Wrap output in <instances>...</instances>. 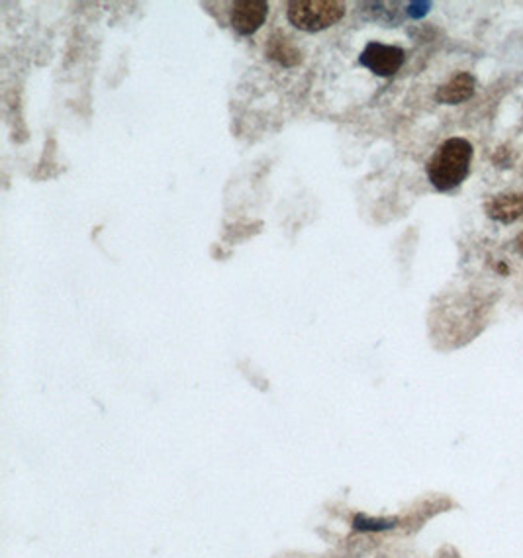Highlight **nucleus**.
Segmentation results:
<instances>
[{
	"mask_svg": "<svg viewBox=\"0 0 523 558\" xmlns=\"http://www.w3.org/2000/svg\"><path fill=\"white\" fill-rule=\"evenodd\" d=\"M473 145L465 138L443 141L428 163V179L439 192H449L469 177Z\"/></svg>",
	"mask_w": 523,
	"mask_h": 558,
	"instance_id": "f257e3e1",
	"label": "nucleus"
},
{
	"mask_svg": "<svg viewBox=\"0 0 523 558\" xmlns=\"http://www.w3.org/2000/svg\"><path fill=\"white\" fill-rule=\"evenodd\" d=\"M345 2L337 0H294L288 2V22L308 34H316L335 26L345 16Z\"/></svg>",
	"mask_w": 523,
	"mask_h": 558,
	"instance_id": "f03ea898",
	"label": "nucleus"
},
{
	"mask_svg": "<svg viewBox=\"0 0 523 558\" xmlns=\"http://www.w3.org/2000/svg\"><path fill=\"white\" fill-rule=\"evenodd\" d=\"M406 61V53L402 47L384 46L379 42H371L359 55V63L367 67L377 77L396 75Z\"/></svg>",
	"mask_w": 523,
	"mask_h": 558,
	"instance_id": "7ed1b4c3",
	"label": "nucleus"
},
{
	"mask_svg": "<svg viewBox=\"0 0 523 558\" xmlns=\"http://www.w3.org/2000/svg\"><path fill=\"white\" fill-rule=\"evenodd\" d=\"M269 2L265 0H239L232 4L230 22L239 36L255 34L267 20Z\"/></svg>",
	"mask_w": 523,
	"mask_h": 558,
	"instance_id": "20e7f679",
	"label": "nucleus"
},
{
	"mask_svg": "<svg viewBox=\"0 0 523 558\" xmlns=\"http://www.w3.org/2000/svg\"><path fill=\"white\" fill-rule=\"evenodd\" d=\"M486 216L500 224H514L523 216V192L498 194L484 204Z\"/></svg>",
	"mask_w": 523,
	"mask_h": 558,
	"instance_id": "39448f33",
	"label": "nucleus"
},
{
	"mask_svg": "<svg viewBox=\"0 0 523 558\" xmlns=\"http://www.w3.org/2000/svg\"><path fill=\"white\" fill-rule=\"evenodd\" d=\"M475 89V77L467 71H461L437 89L435 100L439 104H461V102H467L475 94Z\"/></svg>",
	"mask_w": 523,
	"mask_h": 558,
	"instance_id": "423d86ee",
	"label": "nucleus"
},
{
	"mask_svg": "<svg viewBox=\"0 0 523 558\" xmlns=\"http://www.w3.org/2000/svg\"><path fill=\"white\" fill-rule=\"evenodd\" d=\"M267 55L285 65V67H294L302 61V53L300 49L294 46L286 36H281V34H275L271 40H269V46H267Z\"/></svg>",
	"mask_w": 523,
	"mask_h": 558,
	"instance_id": "0eeeda50",
	"label": "nucleus"
},
{
	"mask_svg": "<svg viewBox=\"0 0 523 558\" xmlns=\"http://www.w3.org/2000/svg\"><path fill=\"white\" fill-rule=\"evenodd\" d=\"M429 2H412L410 6H408V14L412 16V18H422V16H426L429 10Z\"/></svg>",
	"mask_w": 523,
	"mask_h": 558,
	"instance_id": "6e6552de",
	"label": "nucleus"
},
{
	"mask_svg": "<svg viewBox=\"0 0 523 558\" xmlns=\"http://www.w3.org/2000/svg\"><path fill=\"white\" fill-rule=\"evenodd\" d=\"M514 245H516V251H518L520 255H523V232L516 237V243H514Z\"/></svg>",
	"mask_w": 523,
	"mask_h": 558,
	"instance_id": "1a4fd4ad",
	"label": "nucleus"
}]
</instances>
